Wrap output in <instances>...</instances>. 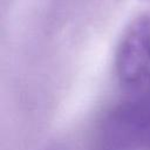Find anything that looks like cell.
<instances>
[{
  "label": "cell",
  "instance_id": "3",
  "mask_svg": "<svg viewBox=\"0 0 150 150\" xmlns=\"http://www.w3.org/2000/svg\"><path fill=\"white\" fill-rule=\"evenodd\" d=\"M48 150H61V149H59V148H56V146H55V148H49Z\"/></svg>",
  "mask_w": 150,
  "mask_h": 150
},
{
  "label": "cell",
  "instance_id": "2",
  "mask_svg": "<svg viewBox=\"0 0 150 150\" xmlns=\"http://www.w3.org/2000/svg\"><path fill=\"white\" fill-rule=\"evenodd\" d=\"M139 143H142L143 145H145V146H148V148L150 149V131H148V132L141 138Z\"/></svg>",
  "mask_w": 150,
  "mask_h": 150
},
{
  "label": "cell",
  "instance_id": "4",
  "mask_svg": "<svg viewBox=\"0 0 150 150\" xmlns=\"http://www.w3.org/2000/svg\"><path fill=\"white\" fill-rule=\"evenodd\" d=\"M148 93H149V94H150V87H149V90H148Z\"/></svg>",
  "mask_w": 150,
  "mask_h": 150
},
{
  "label": "cell",
  "instance_id": "1",
  "mask_svg": "<svg viewBox=\"0 0 150 150\" xmlns=\"http://www.w3.org/2000/svg\"><path fill=\"white\" fill-rule=\"evenodd\" d=\"M115 69L124 84H137L150 74V18L135 19L123 33L115 55Z\"/></svg>",
  "mask_w": 150,
  "mask_h": 150
}]
</instances>
